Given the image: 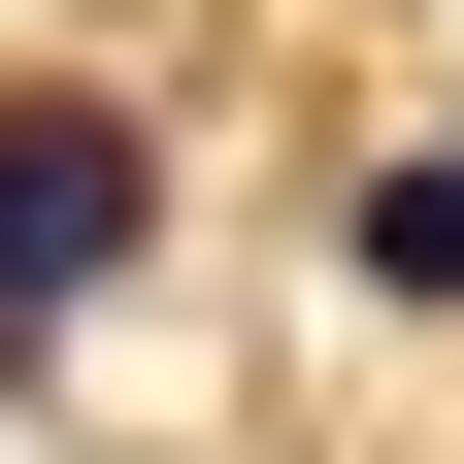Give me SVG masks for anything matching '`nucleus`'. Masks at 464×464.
Instances as JSON below:
<instances>
[{
    "label": "nucleus",
    "mask_w": 464,
    "mask_h": 464,
    "mask_svg": "<svg viewBox=\"0 0 464 464\" xmlns=\"http://www.w3.org/2000/svg\"><path fill=\"white\" fill-rule=\"evenodd\" d=\"M133 199H166V166L100 133V100H0V365H67V299L133 266Z\"/></svg>",
    "instance_id": "f257e3e1"
}]
</instances>
